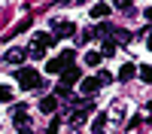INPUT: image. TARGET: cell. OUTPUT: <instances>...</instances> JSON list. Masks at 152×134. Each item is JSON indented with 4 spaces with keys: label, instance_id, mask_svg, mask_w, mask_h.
Listing matches in <instances>:
<instances>
[{
    "label": "cell",
    "instance_id": "6da1fadb",
    "mask_svg": "<svg viewBox=\"0 0 152 134\" xmlns=\"http://www.w3.org/2000/svg\"><path fill=\"white\" fill-rule=\"evenodd\" d=\"M15 82L21 85V89H40V85H43V76H40L34 67H18V70H15Z\"/></svg>",
    "mask_w": 152,
    "mask_h": 134
},
{
    "label": "cell",
    "instance_id": "7a4b0ae2",
    "mask_svg": "<svg viewBox=\"0 0 152 134\" xmlns=\"http://www.w3.org/2000/svg\"><path fill=\"white\" fill-rule=\"evenodd\" d=\"M73 61H76V52L67 49V52H61L58 58H49V61H46V70H49V73H64L67 67H73Z\"/></svg>",
    "mask_w": 152,
    "mask_h": 134
},
{
    "label": "cell",
    "instance_id": "3957f363",
    "mask_svg": "<svg viewBox=\"0 0 152 134\" xmlns=\"http://www.w3.org/2000/svg\"><path fill=\"white\" fill-rule=\"evenodd\" d=\"M31 55H28V49H9V52L3 55V61L6 64H15V67H24V61H28Z\"/></svg>",
    "mask_w": 152,
    "mask_h": 134
},
{
    "label": "cell",
    "instance_id": "277c9868",
    "mask_svg": "<svg viewBox=\"0 0 152 134\" xmlns=\"http://www.w3.org/2000/svg\"><path fill=\"white\" fill-rule=\"evenodd\" d=\"M61 82H64V85H70V89H73L76 82H82V73H79V67H67L64 73H61Z\"/></svg>",
    "mask_w": 152,
    "mask_h": 134
},
{
    "label": "cell",
    "instance_id": "5b68a950",
    "mask_svg": "<svg viewBox=\"0 0 152 134\" xmlns=\"http://www.w3.org/2000/svg\"><path fill=\"white\" fill-rule=\"evenodd\" d=\"M52 34H55V40H61V37H73V34H76V24H73V21H58Z\"/></svg>",
    "mask_w": 152,
    "mask_h": 134
},
{
    "label": "cell",
    "instance_id": "8992f818",
    "mask_svg": "<svg viewBox=\"0 0 152 134\" xmlns=\"http://www.w3.org/2000/svg\"><path fill=\"white\" fill-rule=\"evenodd\" d=\"M12 122H15L18 128H28V107L24 104H18L15 110H12Z\"/></svg>",
    "mask_w": 152,
    "mask_h": 134
},
{
    "label": "cell",
    "instance_id": "52a82bcc",
    "mask_svg": "<svg viewBox=\"0 0 152 134\" xmlns=\"http://www.w3.org/2000/svg\"><path fill=\"white\" fill-rule=\"evenodd\" d=\"M79 89H82V94H94V92L100 89V79H97V76H85V79L79 82Z\"/></svg>",
    "mask_w": 152,
    "mask_h": 134
},
{
    "label": "cell",
    "instance_id": "ba28073f",
    "mask_svg": "<svg viewBox=\"0 0 152 134\" xmlns=\"http://www.w3.org/2000/svg\"><path fill=\"white\" fill-rule=\"evenodd\" d=\"M40 110H43V113H55V110H58V97H55V94L43 97V101H40Z\"/></svg>",
    "mask_w": 152,
    "mask_h": 134
},
{
    "label": "cell",
    "instance_id": "9c48e42d",
    "mask_svg": "<svg viewBox=\"0 0 152 134\" xmlns=\"http://www.w3.org/2000/svg\"><path fill=\"white\" fill-rule=\"evenodd\" d=\"M134 73H137V67L128 61V64H122V67H119V79H122V82H128V79H134Z\"/></svg>",
    "mask_w": 152,
    "mask_h": 134
},
{
    "label": "cell",
    "instance_id": "30bf717a",
    "mask_svg": "<svg viewBox=\"0 0 152 134\" xmlns=\"http://www.w3.org/2000/svg\"><path fill=\"white\" fill-rule=\"evenodd\" d=\"M34 43H37V46H43V49H49V46H55V34H37V37H34Z\"/></svg>",
    "mask_w": 152,
    "mask_h": 134
},
{
    "label": "cell",
    "instance_id": "8fae6325",
    "mask_svg": "<svg viewBox=\"0 0 152 134\" xmlns=\"http://www.w3.org/2000/svg\"><path fill=\"white\" fill-rule=\"evenodd\" d=\"M110 15V6L107 3H94L91 6V18H107Z\"/></svg>",
    "mask_w": 152,
    "mask_h": 134
},
{
    "label": "cell",
    "instance_id": "7c38bea8",
    "mask_svg": "<svg viewBox=\"0 0 152 134\" xmlns=\"http://www.w3.org/2000/svg\"><path fill=\"white\" fill-rule=\"evenodd\" d=\"M28 55H31L34 61H43V58H46V49H43V46H37V43H31V49H28Z\"/></svg>",
    "mask_w": 152,
    "mask_h": 134
},
{
    "label": "cell",
    "instance_id": "4fadbf2b",
    "mask_svg": "<svg viewBox=\"0 0 152 134\" xmlns=\"http://www.w3.org/2000/svg\"><path fill=\"white\" fill-rule=\"evenodd\" d=\"M104 125H107V113H97V116H94V122H91V131H94V134H100V131H104Z\"/></svg>",
    "mask_w": 152,
    "mask_h": 134
},
{
    "label": "cell",
    "instance_id": "5bb4252c",
    "mask_svg": "<svg viewBox=\"0 0 152 134\" xmlns=\"http://www.w3.org/2000/svg\"><path fill=\"white\" fill-rule=\"evenodd\" d=\"M113 40H116V43H128V40H131V34H128V31H119V28H116V31H113Z\"/></svg>",
    "mask_w": 152,
    "mask_h": 134
},
{
    "label": "cell",
    "instance_id": "9a60e30c",
    "mask_svg": "<svg viewBox=\"0 0 152 134\" xmlns=\"http://www.w3.org/2000/svg\"><path fill=\"white\" fill-rule=\"evenodd\" d=\"M0 101H3V104L12 101V85H0Z\"/></svg>",
    "mask_w": 152,
    "mask_h": 134
},
{
    "label": "cell",
    "instance_id": "2e32d148",
    "mask_svg": "<svg viewBox=\"0 0 152 134\" xmlns=\"http://www.w3.org/2000/svg\"><path fill=\"white\" fill-rule=\"evenodd\" d=\"M100 55H107V58H110V55H116V40H107L104 49H100Z\"/></svg>",
    "mask_w": 152,
    "mask_h": 134
},
{
    "label": "cell",
    "instance_id": "e0dca14e",
    "mask_svg": "<svg viewBox=\"0 0 152 134\" xmlns=\"http://www.w3.org/2000/svg\"><path fill=\"white\" fill-rule=\"evenodd\" d=\"M100 58H104L100 52H88V55H85V64H91V67H97V64H100Z\"/></svg>",
    "mask_w": 152,
    "mask_h": 134
},
{
    "label": "cell",
    "instance_id": "ac0fdd59",
    "mask_svg": "<svg viewBox=\"0 0 152 134\" xmlns=\"http://www.w3.org/2000/svg\"><path fill=\"white\" fill-rule=\"evenodd\" d=\"M55 97H70V85L58 82V89H55Z\"/></svg>",
    "mask_w": 152,
    "mask_h": 134
},
{
    "label": "cell",
    "instance_id": "d6986e66",
    "mask_svg": "<svg viewBox=\"0 0 152 134\" xmlns=\"http://www.w3.org/2000/svg\"><path fill=\"white\" fill-rule=\"evenodd\" d=\"M137 73H140V79H143V82H152V67H149V64H146V67H140Z\"/></svg>",
    "mask_w": 152,
    "mask_h": 134
},
{
    "label": "cell",
    "instance_id": "ffe728a7",
    "mask_svg": "<svg viewBox=\"0 0 152 134\" xmlns=\"http://www.w3.org/2000/svg\"><path fill=\"white\" fill-rule=\"evenodd\" d=\"M97 79H100V85H110V82H113V73H110V70H100Z\"/></svg>",
    "mask_w": 152,
    "mask_h": 134
},
{
    "label": "cell",
    "instance_id": "44dd1931",
    "mask_svg": "<svg viewBox=\"0 0 152 134\" xmlns=\"http://www.w3.org/2000/svg\"><path fill=\"white\" fill-rule=\"evenodd\" d=\"M58 125H61V122H58V119H52V125L46 128V134H58Z\"/></svg>",
    "mask_w": 152,
    "mask_h": 134
},
{
    "label": "cell",
    "instance_id": "7402d4cb",
    "mask_svg": "<svg viewBox=\"0 0 152 134\" xmlns=\"http://www.w3.org/2000/svg\"><path fill=\"white\" fill-rule=\"evenodd\" d=\"M143 15H146V21H152V6H146V9H143Z\"/></svg>",
    "mask_w": 152,
    "mask_h": 134
},
{
    "label": "cell",
    "instance_id": "603a6c76",
    "mask_svg": "<svg viewBox=\"0 0 152 134\" xmlns=\"http://www.w3.org/2000/svg\"><path fill=\"white\" fill-rule=\"evenodd\" d=\"M18 134H34V131L31 128H18Z\"/></svg>",
    "mask_w": 152,
    "mask_h": 134
},
{
    "label": "cell",
    "instance_id": "cb8c5ba5",
    "mask_svg": "<svg viewBox=\"0 0 152 134\" xmlns=\"http://www.w3.org/2000/svg\"><path fill=\"white\" fill-rule=\"evenodd\" d=\"M149 52H152V37H149Z\"/></svg>",
    "mask_w": 152,
    "mask_h": 134
}]
</instances>
